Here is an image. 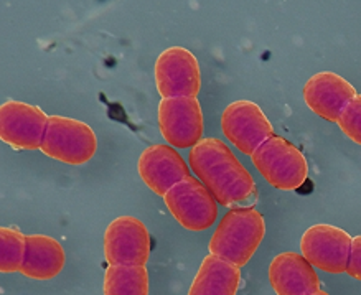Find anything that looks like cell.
<instances>
[{"mask_svg":"<svg viewBox=\"0 0 361 295\" xmlns=\"http://www.w3.org/2000/svg\"><path fill=\"white\" fill-rule=\"evenodd\" d=\"M188 164L218 205L241 208L255 195L256 183L251 174L233 150L216 137L200 140L190 150Z\"/></svg>","mask_w":361,"mask_h":295,"instance_id":"1","label":"cell"},{"mask_svg":"<svg viewBox=\"0 0 361 295\" xmlns=\"http://www.w3.org/2000/svg\"><path fill=\"white\" fill-rule=\"evenodd\" d=\"M264 236V216L251 206H241L223 216L209 239L208 249L209 254L241 269L250 263Z\"/></svg>","mask_w":361,"mask_h":295,"instance_id":"2","label":"cell"},{"mask_svg":"<svg viewBox=\"0 0 361 295\" xmlns=\"http://www.w3.org/2000/svg\"><path fill=\"white\" fill-rule=\"evenodd\" d=\"M251 160L267 183L282 191L297 190L309 176L305 155L286 137L276 134L251 155Z\"/></svg>","mask_w":361,"mask_h":295,"instance_id":"3","label":"cell"},{"mask_svg":"<svg viewBox=\"0 0 361 295\" xmlns=\"http://www.w3.org/2000/svg\"><path fill=\"white\" fill-rule=\"evenodd\" d=\"M43 154L68 165H85L97 152V137L86 122L50 116L43 137Z\"/></svg>","mask_w":361,"mask_h":295,"instance_id":"4","label":"cell"},{"mask_svg":"<svg viewBox=\"0 0 361 295\" xmlns=\"http://www.w3.org/2000/svg\"><path fill=\"white\" fill-rule=\"evenodd\" d=\"M165 205L175 219L188 231H207L218 218V201L195 176H188L169 190Z\"/></svg>","mask_w":361,"mask_h":295,"instance_id":"5","label":"cell"},{"mask_svg":"<svg viewBox=\"0 0 361 295\" xmlns=\"http://www.w3.org/2000/svg\"><path fill=\"white\" fill-rule=\"evenodd\" d=\"M157 116L160 134L173 149H193L202 140L203 111L197 97H164Z\"/></svg>","mask_w":361,"mask_h":295,"instance_id":"6","label":"cell"},{"mask_svg":"<svg viewBox=\"0 0 361 295\" xmlns=\"http://www.w3.org/2000/svg\"><path fill=\"white\" fill-rule=\"evenodd\" d=\"M154 75L155 86L162 97H197L202 88L197 56L183 47H170L160 53Z\"/></svg>","mask_w":361,"mask_h":295,"instance_id":"7","label":"cell"},{"mask_svg":"<svg viewBox=\"0 0 361 295\" xmlns=\"http://www.w3.org/2000/svg\"><path fill=\"white\" fill-rule=\"evenodd\" d=\"M221 129L239 152L252 155L274 136V127L264 111L252 101H234L221 116Z\"/></svg>","mask_w":361,"mask_h":295,"instance_id":"8","label":"cell"},{"mask_svg":"<svg viewBox=\"0 0 361 295\" xmlns=\"http://www.w3.org/2000/svg\"><path fill=\"white\" fill-rule=\"evenodd\" d=\"M150 233L134 216H119L107 224L104 258L109 265H145L150 259Z\"/></svg>","mask_w":361,"mask_h":295,"instance_id":"9","label":"cell"},{"mask_svg":"<svg viewBox=\"0 0 361 295\" xmlns=\"http://www.w3.org/2000/svg\"><path fill=\"white\" fill-rule=\"evenodd\" d=\"M48 119L42 107L6 101L0 106V139L17 150H40Z\"/></svg>","mask_w":361,"mask_h":295,"instance_id":"10","label":"cell"},{"mask_svg":"<svg viewBox=\"0 0 361 295\" xmlns=\"http://www.w3.org/2000/svg\"><path fill=\"white\" fill-rule=\"evenodd\" d=\"M353 238L331 224H315L300 239L302 255L314 267L330 274H343L348 265Z\"/></svg>","mask_w":361,"mask_h":295,"instance_id":"11","label":"cell"},{"mask_svg":"<svg viewBox=\"0 0 361 295\" xmlns=\"http://www.w3.org/2000/svg\"><path fill=\"white\" fill-rule=\"evenodd\" d=\"M137 170L144 183L159 196H165L172 186L192 176L182 155L172 145L165 144H154L144 149Z\"/></svg>","mask_w":361,"mask_h":295,"instance_id":"12","label":"cell"},{"mask_svg":"<svg viewBox=\"0 0 361 295\" xmlns=\"http://www.w3.org/2000/svg\"><path fill=\"white\" fill-rule=\"evenodd\" d=\"M356 90L343 76L331 71H320L304 86V101L312 112L325 121L338 122L345 107L355 100Z\"/></svg>","mask_w":361,"mask_h":295,"instance_id":"13","label":"cell"},{"mask_svg":"<svg viewBox=\"0 0 361 295\" xmlns=\"http://www.w3.org/2000/svg\"><path fill=\"white\" fill-rule=\"evenodd\" d=\"M269 280L277 295H312L320 290L314 265L297 253L276 255L269 265Z\"/></svg>","mask_w":361,"mask_h":295,"instance_id":"14","label":"cell"},{"mask_svg":"<svg viewBox=\"0 0 361 295\" xmlns=\"http://www.w3.org/2000/svg\"><path fill=\"white\" fill-rule=\"evenodd\" d=\"M66 255L55 238L45 234L27 236L25 259L20 272L28 279L51 280L65 267Z\"/></svg>","mask_w":361,"mask_h":295,"instance_id":"15","label":"cell"},{"mask_svg":"<svg viewBox=\"0 0 361 295\" xmlns=\"http://www.w3.org/2000/svg\"><path fill=\"white\" fill-rule=\"evenodd\" d=\"M239 282L241 269L209 254L202 260L188 295H236Z\"/></svg>","mask_w":361,"mask_h":295,"instance_id":"16","label":"cell"},{"mask_svg":"<svg viewBox=\"0 0 361 295\" xmlns=\"http://www.w3.org/2000/svg\"><path fill=\"white\" fill-rule=\"evenodd\" d=\"M104 295H149L145 265H109L104 274Z\"/></svg>","mask_w":361,"mask_h":295,"instance_id":"17","label":"cell"},{"mask_svg":"<svg viewBox=\"0 0 361 295\" xmlns=\"http://www.w3.org/2000/svg\"><path fill=\"white\" fill-rule=\"evenodd\" d=\"M27 251V236L17 228L0 229V270L4 274L20 272Z\"/></svg>","mask_w":361,"mask_h":295,"instance_id":"18","label":"cell"},{"mask_svg":"<svg viewBox=\"0 0 361 295\" xmlns=\"http://www.w3.org/2000/svg\"><path fill=\"white\" fill-rule=\"evenodd\" d=\"M336 124L350 140L361 145V95H356L355 100L345 107Z\"/></svg>","mask_w":361,"mask_h":295,"instance_id":"19","label":"cell"},{"mask_svg":"<svg viewBox=\"0 0 361 295\" xmlns=\"http://www.w3.org/2000/svg\"><path fill=\"white\" fill-rule=\"evenodd\" d=\"M346 274L351 275L353 279L361 280V236L353 238L351 243V253L346 265Z\"/></svg>","mask_w":361,"mask_h":295,"instance_id":"20","label":"cell"},{"mask_svg":"<svg viewBox=\"0 0 361 295\" xmlns=\"http://www.w3.org/2000/svg\"><path fill=\"white\" fill-rule=\"evenodd\" d=\"M312 295H330V294H326V292H324V290H319V292H315V294H312Z\"/></svg>","mask_w":361,"mask_h":295,"instance_id":"21","label":"cell"}]
</instances>
